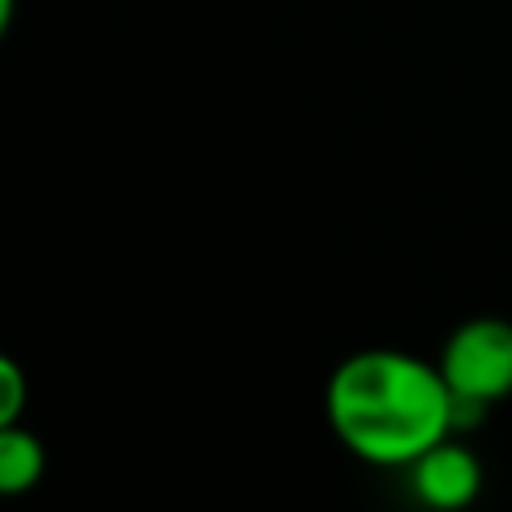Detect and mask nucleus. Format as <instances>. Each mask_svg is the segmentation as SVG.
Listing matches in <instances>:
<instances>
[{"instance_id": "f257e3e1", "label": "nucleus", "mask_w": 512, "mask_h": 512, "mask_svg": "<svg viewBox=\"0 0 512 512\" xmlns=\"http://www.w3.org/2000/svg\"><path fill=\"white\" fill-rule=\"evenodd\" d=\"M324 416L332 436L372 468H408L456 428L440 368L400 348L344 356L328 376Z\"/></svg>"}, {"instance_id": "f03ea898", "label": "nucleus", "mask_w": 512, "mask_h": 512, "mask_svg": "<svg viewBox=\"0 0 512 512\" xmlns=\"http://www.w3.org/2000/svg\"><path fill=\"white\" fill-rule=\"evenodd\" d=\"M452 408H456V428L472 424L488 404L512 396V320L500 316H472L440 348L436 360Z\"/></svg>"}, {"instance_id": "7ed1b4c3", "label": "nucleus", "mask_w": 512, "mask_h": 512, "mask_svg": "<svg viewBox=\"0 0 512 512\" xmlns=\"http://www.w3.org/2000/svg\"><path fill=\"white\" fill-rule=\"evenodd\" d=\"M408 488L428 512H464L484 488V468L468 444L448 436L408 464Z\"/></svg>"}, {"instance_id": "20e7f679", "label": "nucleus", "mask_w": 512, "mask_h": 512, "mask_svg": "<svg viewBox=\"0 0 512 512\" xmlns=\"http://www.w3.org/2000/svg\"><path fill=\"white\" fill-rule=\"evenodd\" d=\"M48 468V452L40 444V436L24 424H8L0 428V496H24L44 480Z\"/></svg>"}, {"instance_id": "39448f33", "label": "nucleus", "mask_w": 512, "mask_h": 512, "mask_svg": "<svg viewBox=\"0 0 512 512\" xmlns=\"http://www.w3.org/2000/svg\"><path fill=\"white\" fill-rule=\"evenodd\" d=\"M24 408H28V376L8 352H0V428L20 424Z\"/></svg>"}, {"instance_id": "423d86ee", "label": "nucleus", "mask_w": 512, "mask_h": 512, "mask_svg": "<svg viewBox=\"0 0 512 512\" xmlns=\"http://www.w3.org/2000/svg\"><path fill=\"white\" fill-rule=\"evenodd\" d=\"M12 16H16V0H0V40H4L8 28H12Z\"/></svg>"}]
</instances>
